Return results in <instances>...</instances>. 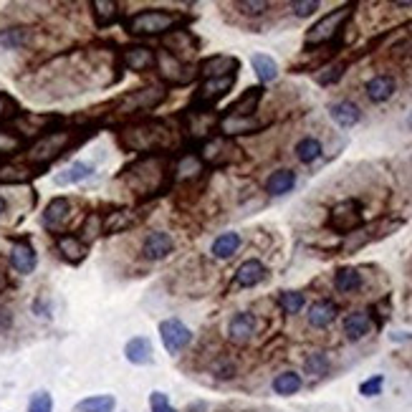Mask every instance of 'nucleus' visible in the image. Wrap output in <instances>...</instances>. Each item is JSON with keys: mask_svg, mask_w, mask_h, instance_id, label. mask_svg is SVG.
<instances>
[{"mask_svg": "<svg viewBox=\"0 0 412 412\" xmlns=\"http://www.w3.org/2000/svg\"><path fill=\"white\" fill-rule=\"evenodd\" d=\"M172 250H174V238L167 230H152V233H147V238L142 240L140 253L145 261L157 263V261H165Z\"/></svg>", "mask_w": 412, "mask_h": 412, "instance_id": "1a4fd4ad", "label": "nucleus"}, {"mask_svg": "<svg viewBox=\"0 0 412 412\" xmlns=\"http://www.w3.org/2000/svg\"><path fill=\"white\" fill-rule=\"evenodd\" d=\"M122 64L127 71L134 74H150L157 66V51L147 46H129L122 51Z\"/></svg>", "mask_w": 412, "mask_h": 412, "instance_id": "9b49d317", "label": "nucleus"}, {"mask_svg": "<svg viewBox=\"0 0 412 412\" xmlns=\"http://www.w3.org/2000/svg\"><path fill=\"white\" fill-rule=\"evenodd\" d=\"M91 174H94V165L91 162H82V160H76V162H71L66 169H61V172L53 177V182H56L58 187L79 185V182L89 180Z\"/></svg>", "mask_w": 412, "mask_h": 412, "instance_id": "cd10ccee", "label": "nucleus"}, {"mask_svg": "<svg viewBox=\"0 0 412 412\" xmlns=\"http://www.w3.org/2000/svg\"><path fill=\"white\" fill-rule=\"evenodd\" d=\"M240 243H243L240 233H235V230L221 233V235L213 240V245H210V256L218 258V261H228V258H233L238 253Z\"/></svg>", "mask_w": 412, "mask_h": 412, "instance_id": "a878e982", "label": "nucleus"}, {"mask_svg": "<svg viewBox=\"0 0 412 412\" xmlns=\"http://www.w3.org/2000/svg\"><path fill=\"white\" fill-rule=\"evenodd\" d=\"M155 71L160 74V79H162L167 87H185V84L192 82V76H195V66H190L187 61H180V58H174L172 53H167L162 48V51H157V66Z\"/></svg>", "mask_w": 412, "mask_h": 412, "instance_id": "20e7f679", "label": "nucleus"}, {"mask_svg": "<svg viewBox=\"0 0 412 412\" xmlns=\"http://www.w3.org/2000/svg\"><path fill=\"white\" fill-rule=\"evenodd\" d=\"M384 387V377L382 374H374V377L364 379V382L360 384V395L362 397H377L379 392H382Z\"/></svg>", "mask_w": 412, "mask_h": 412, "instance_id": "c03bdc74", "label": "nucleus"}, {"mask_svg": "<svg viewBox=\"0 0 412 412\" xmlns=\"http://www.w3.org/2000/svg\"><path fill=\"white\" fill-rule=\"evenodd\" d=\"M28 412H53V397L48 395L46 389L33 392L28 400Z\"/></svg>", "mask_w": 412, "mask_h": 412, "instance_id": "a19ab883", "label": "nucleus"}, {"mask_svg": "<svg viewBox=\"0 0 412 412\" xmlns=\"http://www.w3.org/2000/svg\"><path fill=\"white\" fill-rule=\"evenodd\" d=\"M342 331H344V337H347L349 342H360V339H364L367 334L372 331V316L367 311L347 313V316H344Z\"/></svg>", "mask_w": 412, "mask_h": 412, "instance_id": "4be33fe9", "label": "nucleus"}, {"mask_svg": "<svg viewBox=\"0 0 412 412\" xmlns=\"http://www.w3.org/2000/svg\"><path fill=\"white\" fill-rule=\"evenodd\" d=\"M266 276H268V268L258 258H248V261H243L235 268V286H240V289H253V286L263 284Z\"/></svg>", "mask_w": 412, "mask_h": 412, "instance_id": "f3484780", "label": "nucleus"}, {"mask_svg": "<svg viewBox=\"0 0 412 412\" xmlns=\"http://www.w3.org/2000/svg\"><path fill=\"white\" fill-rule=\"evenodd\" d=\"M69 213H71L69 200L66 198H53L51 203L46 205V213H43V226L51 228V230H56V228H61L66 223Z\"/></svg>", "mask_w": 412, "mask_h": 412, "instance_id": "7c9ffc66", "label": "nucleus"}, {"mask_svg": "<svg viewBox=\"0 0 412 412\" xmlns=\"http://www.w3.org/2000/svg\"><path fill=\"white\" fill-rule=\"evenodd\" d=\"M407 127L412 129V111H410V116H407Z\"/></svg>", "mask_w": 412, "mask_h": 412, "instance_id": "864d4df0", "label": "nucleus"}, {"mask_svg": "<svg viewBox=\"0 0 412 412\" xmlns=\"http://www.w3.org/2000/svg\"><path fill=\"white\" fill-rule=\"evenodd\" d=\"M250 66H253V71H256L261 84L276 82V76H279V64H276L268 53H253V56H250Z\"/></svg>", "mask_w": 412, "mask_h": 412, "instance_id": "473e14b6", "label": "nucleus"}, {"mask_svg": "<svg viewBox=\"0 0 412 412\" xmlns=\"http://www.w3.org/2000/svg\"><path fill=\"white\" fill-rule=\"evenodd\" d=\"M258 331V319L250 311H238L233 313L230 321H228V337L235 344H245L256 337Z\"/></svg>", "mask_w": 412, "mask_h": 412, "instance_id": "f8f14e48", "label": "nucleus"}, {"mask_svg": "<svg viewBox=\"0 0 412 412\" xmlns=\"http://www.w3.org/2000/svg\"><path fill=\"white\" fill-rule=\"evenodd\" d=\"M152 355H155V349H152V342L147 337H134L124 344V357L134 367L152 364Z\"/></svg>", "mask_w": 412, "mask_h": 412, "instance_id": "393cba45", "label": "nucleus"}, {"mask_svg": "<svg viewBox=\"0 0 412 412\" xmlns=\"http://www.w3.org/2000/svg\"><path fill=\"white\" fill-rule=\"evenodd\" d=\"M11 266L16 273H21V276H28V273L35 271V266H38V256H35V248L28 243V240H16L11 248Z\"/></svg>", "mask_w": 412, "mask_h": 412, "instance_id": "2eb2a0df", "label": "nucleus"}, {"mask_svg": "<svg viewBox=\"0 0 412 412\" xmlns=\"http://www.w3.org/2000/svg\"><path fill=\"white\" fill-rule=\"evenodd\" d=\"M134 226H137V215H134V210H129V208L111 210V213H106L104 218H101V233H106V235L124 233Z\"/></svg>", "mask_w": 412, "mask_h": 412, "instance_id": "aec40b11", "label": "nucleus"}, {"mask_svg": "<svg viewBox=\"0 0 412 412\" xmlns=\"http://www.w3.org/2000/svg\"><path fill=\"white\" fill-rule=\"evenodd\" d=\"M150 410L152 412H177L172 405H169V397L165 395V392H160V389L150 392Z\"/></svg>", "mask_w": 412, "mask_h": 412, "instance_id": "49530a36", "label": "nucleus"}, {"mask_svg": "<svg viewBox=\"0 0 412 412\" xmlns=\"http://www.w3.org/2000/svg\"><path fill=\"white\" fill-rule=\"evenodd\" d=\"M337 316H339V306L334 301H329V299L313 301L311 306H308V313H306L308 324H311L313 329H326V326L337 319Z\"/></svg>", "mask_w": 412, "mask_h": 412, "instance_id": "6ab92c4d", "label": "nucleus"}, {"mask_svg": "<svg viewBox=\"0 0 412 412\" xmlns=\"http://www.w3.org/2000/svg\"><path fill=\"white\" fill-rule=\"evenodd\" d=\"M8 109H11V99H8V96H3V94H0V119H3V116L8 114Z\"/></svg>", "mask_w": 412, "mask_h": 412, "instance_id": "8fccbe9b", "label": "nucleus"}, {"mask_svg": "<svg viewBox=\"0 0 412 412\" xmlns=\"http://www.w3.org/2000/svg\"><path fill=\"white\" fill-rule=\"evenodd\" d=\"M352 11H355V6L349 3V6H339V8H334V11L326 13L324 18H319V21L306 30L304 46L311 48V46H324V43L334 41V38L342 33L344 23L352 18Z\"/></svg>", "mask_w": 412, "mask_h": 412, "instance_id": "f03ea898", "label": "nucleus"}, {"mask_svg": "<svg viewBox=\"0 0 412 412\" xmlns=\"http://www.w3.org/2000/svg\"><path fill=\"white\" fill-rule=\"evenodd\" d=\"M296 187V172L289 167L273 169L266 180V192L271 198H281V195H289L291 190Z\"/></svg>", "mask_w": 412, "mask_h": 412, "instance_id": "b1692460", "label": "nucleus"}, {"mask_svg": "<svg viewBox=\"0 0 412 412\" xmlns=\"http://www.w3.org/2000/svg\"><path fill=\"white\" fill-rule=\"evenodd\" d=\"M329 116L342 129H352L362 122V109L355 104V101L342 99V101H334V104L329 106Z\"/></svg>", "mask_w": 412, "mask_h": 412, "instance_id": "412c9836", "label": "nucleus"}, {"mask_svg": "<svg viewBox=\"0 0 412 412\" xmlns=\"http://www.w3.org/2000/svg\"><path fill=\"white\" fill-rule=\"evenodd\" d=\"M334 289L339 294H357L362 289V273L360 268H352V266H344L334 273Z\"/></svg>", "mask_w": 412, "mask_h": 412, "instance_id": "2f4dec72", "label": "nucleus"}, {"mask_svg": "<svg viewBox=\"0 0 412 412\" xmlns=\"http://www.w3.org/2000/svg\"><path fill=\"white\" fill-rule=\"evenodd\" d=\"M56 248H58V253L64 256V261H69V263H82L89 253L87 243H84L79 235H58Z\"/></svg>", "mask_w": 412, "mask_h": 412, "instance_id": "c85d7f7f", "label": "nucleus"}, {"mask_svg": "<svg viewBox=\"0 0 412 412\" xmlns=\"http://www.w3.org/2000/svg\"><path fill=\"white\" fill-rule=\"evenodd\" d=\"M69 142H71V134L69 132H48V134H43L41 140L35 142V145L28 150V160L33 165H48L51 160H56L61 152H66Z\"/></svg>", "mask_w": 412, "mask_h": 412, "instance_id": "39448f33", "label": "nucleus"}, {"mask_svg": "<svg viewBox=\"0 0 412 412\" xmlns=\"http://www.w3.org/2000/svg\"><path fill=\"white\" fill-rule=\"evenodd\" d=\"M30 43V28L26 26H13V28L0 30V46L8 51H21Z\"/></svg>", "mask_w": 412, "mask_h": 412, "instance_id": "72a5a7b5", "label": "nucleus"}, {"mask_svg": "<svg viewBox=\"0 0 412 412\" xmlns=\"http://www.w3.org/2000/svg\"><path fill=\"white\" fill-rule=\"evenodd\" d=\"M235 8H238L243 16H250V18H258L263 16V13L268 11V3H263V0H240V3H235Z\"/></svg>", "mask_w": 412, "mask_h": 412, "instance_id": "37998d69", "label": "nucleus"}, {"mask_svg": "<svg viewBox=\"0 0 412 412\" xmlns=\"http://www.w3.org/2000/svg\"><path fill=\"white\" fill-rule=\"evenodd\" d=\"M114 407H116L114 395H94L82 402H76L74 410L76 412H114Z\"/></svg>", "mask_w": 412, "mask_h": 412, "instance_id": "e433bc0d", "label": "nucleus"}, {"mask_svg": "<svg viewBox=\"0 0 412 412\" xmlns=\"http://www.w3.org/2000/svg\"><path fill=\"white\" fill-rule=\"evenodd\" d=\"M187 18L177 11H167V8H142V11L132 13L124 18V30L134 38H165L172 30L182 28Z\"/></svg>", "mask_w": 412, "mask_h": 412, "instance_id": "f257e3e1", "label": "nucleus"}, {"mask_svg": "<svg viewBox=\"0 0 412 412\" xmlns=\"http://www.w3.org/2000/svg\"><path fill=\"white\" fill-rule=\"evenodd\" d=\"M331 362L326 357V352H311V355L304 360V372H306L308 377H324L326 372H329Z\"/></svg>", "mask_w": 412, "mask_h": 412, "instance_id": "4c0bfd02", "label": "nucleus"}, {"mask_svg": "<svg viewBox=\"0 0 412 412\" xmlns=\"http://www.w3.org/2000/svg\"><path fill=\"white\" fill-rule=\"evenodd\" d=\"M160 339H162V347L167 349L169 355H180L182 349L192 342V331L190 326L185 324L182 319H162L160 321Z\"/></svg>", "mask_w": 412, "mask_h": 412, "instance_id": "0eeeda50", "label": "nucleus"}, {"mask_svg": "<svg viewBox=\"0 0 412 412\" xmlns=\"http://www.w3.org/2000/svg\"><path fill=\"white\" fill-rule=\"evenodd\" d=\"M203 169H205V162L200 160V155L187 152V155L177 157V162H174V180H180V182L195 180V177L203 174Z\"/></svg>", "mask_w": 412, "mask_h": 412, "instance_id": "bb28decb", "label": "nucleus"}, {"mask_svg": "<svg viewBox=\"0 0 412 412\" xmlns=\"http://www.w3.org/2000/svg\"><path fill=\"white\" fill-rule=\"evenodd\" d=\"M28 180V172L23 167H6L0 169V182H23Z\"/></svg>", "mask_w": 412, "mask_h": 412, "instance_id": "09e8293b", "label": "nucleus"}, {"mask_svg": "<svg viewBox=\"0 0 412 412\" xmlns=\"http://www.w3.org/2000/svg\"><path fill=\"white\" fill-rule=\"evenodd\" d=\"M266 124L258 122L256 116H223L221 132L223 137H238V134H253L263 129Z\"/></svg>", "mask_w": 412, "mask_h": 412, "instance_id": "5701e85b", "label": "nucleus"}, {"mask_svg": "<svg viewBox=\"0 0 412 412\" xmlns=\"http://www.w3.org/2000/svg\"><path fill=\"white\" fill-rule=\"evenodd\" d=\"M162 137V124H142V127H132L122 132V145L132 152H155Z\"/></svg>", "mask_w": 412, "mask_h": 412, "instance_id": "423d86ee", "label": "nucleus"}, {"mask_svg": "<svg viewBox=\"0 0 412 412\" xmlns=\"http://www.w3.org/2000/svg\"><path fill=\"white\" fill-rule=\"evenodd\" d=\"M165 99H167V87L152 84V87H142L124 94L122 99L116 101V111L119 114H145V111L157 109Z\"/></svg>", "mask_w": 412, "mask_h": 412, "instance_id": "7ed1b4c3", "label": "nucleus"}, {"mask_svg": "<svg viewBox=\"0 0 412 412\" xmlns=\"http://www.w3.org/2000/svg\"><path fill=\"white\" fill-rule=\"evenodd\" d=\"M6 210H8V200H6V198H0V215L6 213Z\"/></svg>", "mask_w": 412, "mask_h": 412, "instance_id": "603ef678", "label": "nucleus"}, {"mask_svg": "<svg viewBox=\"0 0 412 412\" xmlns=\"http://www.w3.org/2000/svg\"><path fill=\"white\" fill-rule=\"evenodd\" d=\"M321 152H324V147H321V142L316 140V137H304V140H299L296 147H294V155H296V160L304 165L316 162L321 157Z\"/></svg>", "mask_w": 412, "mask_h": 412, "instance_id": "c9c22d12", "label": "nucleus"}, {"mask_svg": "<svg viewBox=\"0 0 412 412\" xmlns=\"http://www.w3.org/2000/svg\"><path fill=\"white\" fill-rule=\"evenodd\" d=\"M165 43V51L172 53L174 58H180V61H185V56H190L195 48H198V41L192 38V33L187 28H177L172 30V33H167L162 38Z\"/></svg>", "mask_w": 412, "mask_h": 412, "instance_id": "dca6fc26", "label": "nucleus"}, {"mask_svg": "<svg viewBox=\"0 0 412 412\" xmlns=\"http://www.w3.org/2000/svg\"><path fill=\"white\" fill-rule=\"evenodd\" d=\"M273 392L281 397H291V395H296L299 389L304 387V379L299 372H281V374H276V379L271 382Z\"/></svg>", "mask_w": 412, "mask_h": 412, "instance_id": "f704fd0d", "label": "nucleus"}, {"mask_svg": "<svg viewBox=\"0 0 412 412\" xmlns=\"http://www.w3.org/2000/svg\"><path fill=\"white\" fill-rule=\"evenodd\" d=\"M210 372H213V377H218V379H233L238 374V367H235L233 360H228V357H218V360L213 362V367H210Z\"/></svg>", "mask_w": 412, "mask_h": 412, "instance_id": "ea45409f", "label": "nucleus"}, {"mask_svg": "<svg viewBox=\"0 0 412 412\" xmlns=\"http://www.w3.org/2000/svg\"><path fill=\"white\" fill-rule=\"evenodd\" d=\"M319 8H321L319 0H296V3H291V11H294V16H296V18L313 16V13L319 11Z\"/></svg>", "mask_w": 412, "mask_h": 412, "instance_id": "a18cd8bd", "label": "nucleus"}, {"mask_svg": "<svg viewBox=\"0 0 412 412\" xmlns=\"http://www.w3.org/2000/svg\"><path fill=\"white\" fill-rule=\"evenodd\" d=\"M240 61L235 56H226V53H218V56H208L205 61H200L198 74L205 79H221V76H233L238 74Z\"/></svg>", "mask_w": 412, "mask_h": 412, "instance_id": "9d476101", "label": "nucleus"}, {"mask_svg": "<svg viewBox=\"0 0 412 412\" xmlns=\"http://www.w3.org/2000/svg\"><path fill=\"white\" fill-rule=\"evenodd\" d=\"M263 91H266L263 87H253V89H248V91H243V96H238V99L226 109V116H256L258 104H261V99H263Z\"/></svg>", "mask_w": 412, "mask_h": 412, "instance_id": "a211bd4d", "label": "nucleus"}, {"mask_svg": "<svg viewBox=\"0 0 412 412\" xmlns=\"http://www.w3.org/2000/svg\"><path fill=\"white\" fill-rule=\"evenodd\" d=\"M395 91H397V82H395V76H389V74L372 76L369 82L364 84V94L372 104H384V101H389L395 96Z\"/></svg>", "mask_w": 412, "mask_h": 412, "instance_id": "4468645a", "label": "nucleus"}, {"mask_svg": "<svg viewBox=\"0 0 412 412\" xmlns=\"http://www.w3.org/2000/svg\"><path fill=\"white\" fill-rule=\"evenodd\" d=\"M329 226L344 235L355 233L362 226V205L357 200H344V203L334 205L329 213Z\"/></svg>", "mask_w": 412, "mask_h": 412, "instance_id": "6e6552de", "label": "nucleus"}, {"mask_svg": "<svg viewBox=\"0 0 412 412\" xmlns=\"http://www.w3.org/2000/svg\"><path fill=\"white\" fill-rule=\"evenodd\" d=\"M6 286H8V279H6V273H3V271H0V291H3V289H6Z\"/></svg>", "mask_w": 412, "mask_h": 412, "instance_id": "3c124183", "label": "nucleus"}, {"mask_svg": "<svg viewBox=\"0 0 412 412\" xmlns=\"http://www.w3.org/2000/svg\"><path fill=\"white\" fill-rule=\"evenodd\" d=\"M91 16L96 28H109L119 21V3L114 0H91Z\"/></svg>", "mask_w": 412, "mask_h": 412, "instance_id": "c756f323", "label": "nucleus"}, {"mask_svg": "<svg viewBox=\"0 0 412 412\" xmlns=\"http://www.w3.org/2000/svg\"><path fill=\"white\" fill-rule=\"evenodd\" d=\"M23 147V137L11 132H0V155H16Z\"/></svg>", "mask_w": 412, "mask_h": 412, "instance_id": "79ce46f5", "label": "nucleus"}, {"mask_svg": "<svg viewBox=\"0 0 412 412\" xmlns=\"http://www.w3.org/2000/svg\"><path fill=\"white\" fill-rule=\"evenodd\" d=\"M344 69H347L344 64H334V66H329V69H324V74H319V84L321 87H329V84L339 82L344 76Z\"/></svg>", "mask_w": 412, "mask_h": 412, "instance_id": "de8ad7c7", "label": "nucleus"}, {"mask_svg": "<svg viewBox=\"0 0 412 412\" xmlns=\"http://www.w3.org/2000/svg\"><path fill=\"white\" fill-rule=\"evenodd\" d=\"M279 306L284 308V313L294 316V313H299L304 306H306V296H304L301 291H281Z\"/></svg>", "mask_w": 412, "mask_h": 412, "instance_id": "58836bf2", "label": "nucleus"}, {"mask_svg": "<svg viewBox=\"0 0 412 412\" xmlns=\"http://www.w3.org/2000/svg\"><path fill=\"white\" fill-rule=\"evenodd\" d=\"M238 74L233 76H221V79H205L200 84V91H198V104H205V106H213L218 99H223L228 91L233 89Z\"/></svg>", "mask_w": 412, "mask_h": 412, "instance_id": "ddd939ff", "label": "nucleus"}]
</instances>
